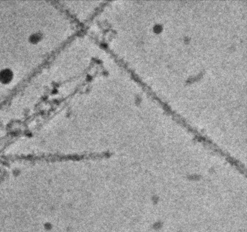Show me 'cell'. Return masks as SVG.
I'll return each instance as SVG.
<instances>
[{"mask_svg":"<svg viewBox=\"0 0 247 232\" xmlns=\"http://www.w3.org/2000/svg\"><path fill=\"white\" fill-rule=\"evenodd\" d=\"M42 39V35L40 33H33L32 35L30 36L29 40L32 43H37L41 40Z\"/></svg>","mask_w":247,"mask_h":232,"instance_id":"7a4b0ae2","label":"cell"},{"mask_svg":"<svg viewBox=\"0 0 247 232\" xmlns=\"http://www.w3.org/2000/svg\"><path fill=\"white\" fill-rule=\"evenodd\" d=\"M13 77V72L8 68H6L0 71V82L3 84H7L10 82L12 81Z\"/></svg>","mask_w":247,"mask_h":232,"instance_id":"6da1fadb","label":"cell"}]
</instances>
